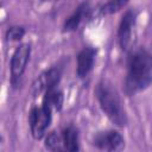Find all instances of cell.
Listing matches in <instances>:
<instances>
[{
  "label": "cell",
  "instance_id": "obj_12",
  "mask_svg": "<svg viewBox=\"0 0 152 152\" xmlns=\"http://www.w3.org/2000/svg\"><path fill=\"white\" fill-rule=\"evenodd\" d=\"M128 2H129V0H108L103 6L100 7L99 13L101 15L114 14V13L119 12L120 10H122Z\"/></svg>",
  "mask_w": 152,
  "mask_h": 152
},
{
  "label": "cell",
  "instance_id": "obj_1",
  "mask_svg": "<svg viewBox=\"0 0 152 152\" xmlns=\"http://www.w3.org/2000/svg\"><path fill=\"white\" fill-rule=\"evenodd\" d=\"M152 84V48L131 49L126 62L124 90L133 96Z\"/></svg>",
  "mask_w": 152,
  "mask_h": 152
},
{
  "label": "cell",
  "instance_id": "obj_15",
  "mask_svg": "<svg viewBox=\"0 0 152 152\" xmlns=\"http://www.w3.org/2000/svg\"><path fill=\"white\" fill-rule=\"evenodd\" d=\"M51 1H56V0H51Z\"/></svg>",
  "mask_w": 152,
  "mask_h": 152
},
{
  "label": "cell",
  "instance_id": "obj_14",
  "mask_svg": "<svg viewBox=\"0 0 152 152\" xmlns=\"http://www.w3.org/2000/svg\"><path fill=\"white\" fill-rule=\"evenodd\" d=\"M25 36V28L23 26H10L5 33V37L8 42H19Z\"/></svg>",
  "mask_w": 152,
  "mask_h": 152
},
{
  "label": "cell",
  "instance_id": "obj_2",
  "mask_svg": "<svg viewBox=\"0 0 152 152\" xmlns=\"http://www.w3.org/2000/svg\"><path fill=\"white\" fill-rule=\"evenodd\" d=\"M95 94L99 104L102 112L106 114V116L114 125L119 127H125L128 122V118L122 106L121 99L116 89L113 87V84L107 80H102L97 84L95 89Z\"/></svg>",
  "mask_w": 152,
  "mask_h": 152
},
{
  "label": "cell",
  "instance_id": "obj_5",
  "mask_svg": "<svg viewBox=\"0 0 152 152\" xmlns=\"http://www.w3.org/2000/svg\"><path fill=\"white\" fill-rule=\"evenodd\" d=\"M63 68L64 66L62 63H57L56 65H52L51 68L43 71L32 83V94L37 96L42 93H45V90L49 88L57 87L62 78Z\"/></svg>",
  "mask_w": 152,
  "mask_h": 152
},
{
  "label": "cell",
  "instance_id": "obj_3",
  "mask_svg": "<svg viewBox=\"0 0 152 152\" xmlns=\"http://www.w3.org/2000/svg\"><path fill=\"white\" fill-rule=\"evenodd\" d=\"M31 57V45L28 43H23L15 48L12 53L10 62V71H11V84L13 88H18L21 83L23 75L26 70Z\"/></svg>",
  "mask_w": 152,
  "mask_h": 152
},
{
  "label": "cell",
  "instance_id": "obj_13",
  "mask_svg": "<svg viewBox=\"0 0 152 152\" xmlns=\"http://www.w3.org/2000/svg\"><path fill=\"white\" fill-rule=\"evenodd\" d=\"M44 146L50 151H62L64 150L62 135L57 134L56 132H50L44 140Z\"/></svg>",
  "mask_w": 152,
  "mask_h": 152
},
{
  "label": "cell",
  "instance_id": "obj_11",
  "mask_svg": "<svg viewBox=\"0 0 152 152\" xmlns=\"http://www.w3.org/2000/svg\"><path fill=\"white\" fill-rule=\"evenodd\" d=\"M61 135H62L64 150L70 151V152H75L80 150V135L75 126L72 125L66 126L65 128H63Z\"/></svg>",
  "mask_w": 152,
  "mask_h": 152
},
{
  "label": "cell",
  "instance_id": "obj_6",
  "mask_svg": "<svg viewBox=\"0 0 152 152\" xmlns=\"http://www.w3.org/2000/svg\"><path fill=\"white\" fill-rule=\"evenodd\" d=\"M137 11L134 8L127 10L119 24L118 27V42L120 48L124 51H129L132 45V37L134 32V27L137 24Z\"/></svg>",
  "mask_w": 152,
  "mask_h": 152
},
{
  "label": "cell",
  "instance_id": "obj_9",
  "mask_svg": "<svg viewBox=\"0 0 152 152\" xmlns=\"http://www.w3.org/2000/svg\"><path fill=\"white\" fill-rule=\"evenodd\" d=\"M96 57V49L91 46L83 48L77 55V66L76 75L78 78H86L94 68V62Z\"/></svg>",
  "mask_w": 152,
  "mask_h": 152
},
{
  "label": "cell",
  "instance_id": "obj_8",
  "mask_svg": "<svg viewBox=\"0 0 152 152\" xmlns=\"http://www.w3.org/2000/svg\"><path fill=\"white\" fill-rule=\"evenodd\" d=\"M91 13V8H90V4L88 1H83L81 2L75 11L65 19L64 24H63V32H74L76 31L80 25L90 17Z\"/></svg>",
  "mask_w": 152,
  "mask_h": 152
},
{
  "label": "cell",
  "instance_id": "obj_7",
  "mask_svg": "<svg viewBox=\"0 0 152 152\" xmlns=\"http://www.w3.org/2000/svg\"><path fill=\"white\" fill-rule=\"evenodd\" d=\"M93 145L102 151H120L125 147V139L118 131L109 129L96 133Z\"/></svg>",
  "mask_w": 152,
  "mask_h": 152
},
{
  "label": "cell",
  "instance_id": "obj_4",
  "mask_svg": "<svg viewBox=\"0 0 152 152\" xmlns=\"http://www.w3.org/2000/svg\"><path fill=\"white\" fill-rule=\"evenodd\" d=\"M51 120H52L51 109L44 107L43 104L40 107H33L28 114V124L32 137L37 140L42 139L45 135L46 129L51 124Z\"/></svg>",
  "mask_w": 152,
  "mask_h": 152
},
{
  "label": "cell",
  "instance_id": "obj_10",
  "mask_svg": "<svg viewBox=\"0 0 152 152\" xmlns=\"http://www.w3.org/2000/svg\"><path fill=\"white\" fill-rule=\"evenodd\" d=\"M63 101H64V96L61 89H58L57 87H52L49 88L48 90H45L44 96H43V102L42 104L49 109L53 110H61L62 106H63Z\"/></svg>",
  "mask_w": 152,
  "mask_h": 152
}]
</instances>
